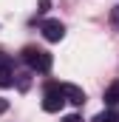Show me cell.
Returning a JSON list of instances; mask_svg holds the SVG:
<instances>
[{"mask_svg": "<svg viewBox=\"0 0 119 122\" xmlns=\"http://www.w3.org/2000/svg\"><path fill=\"white\" fill-rule=\"evenodd\" d=\"M20 57H23V62L29 65L31 71H40V74H48V71H51V65H54V57H51L48 51L37 48V46H26Z\"/></svg>", "mask_w": 119, "mask_h": 122, "instance_id": "6da1fadb", "label": "cell"}, {"mask_svg": "<svg viewBox=\"0 0 119 122\" xmlns=\"http://www.w3.org/2000/svg\"><path fill=\"white\" fill-rule=\"evenodd\" d=\"M65 102L68 99H65V91H62V82H48L45 85V94H43V111L57 114V111H62Z\"/></svg>", "mask_w": 119, "mask_h": 122, "instance_id": "7a4b0ae2", "label": "cell"}, {"mask_svg": "<svg viewBox=\"0 0 119 122\" xmlns=\"http://www.w3.org/2000/svg\"><path fill=\"white\" fill-rule=\"evenodd\" d=\"M40 29H43V37H45L48 43H60V40L65 37V26H62L60 20H45Z\"/></svg>", "mask_w": 119, "mask_h": 122, "instance_id": "3957f363", "label": "cell"}, {"mask_svg": "<svg viewBox=\"0 0 119 122\" xmlns=\"http://www.w3.org/2000/svg\"><path fill=\"white\" fill-rule=\"evenodd\" d=\"M62 91H65V99L71 105H85V91L79 85H71V82H62Z\"/></svg>", "mask_w": 119, "mask_h": 122, "instance_id": "277c9868", "label": "cell"}, {"mask_svg": "<svg viewBox=\"0 0 119 122\" xmlns=\"http://www.w3.org/2000/svg\"><path fill=\"white\" fill-rule=\"evenodd\" d=\"M14 80H17V74L11 71L9 60H3V62H0V88H9V85H14Z\"/></svg>", "mask_w": 119, "mask_h": 122, "instance_id": "5b68a950", "label": "cell"}, {"mask_svg": "<svg viewBox=\"0 0 119 122\" xmlns=\"http://www.w3.org/2000/svg\"><path fill=\"white\" fill-rule=\"evenodd\" d=\"M105 105L108 108H116L119 105V82H111L108 91H105Z\"/></svg>", "mask_w": 119, "mask_h": 122, "instance_id": "8992f818", "label": "cell"}, {"mask_svg": "<svg viewBox=\"0 0 119 122\" xmlns=\"http://www.w3.org/2000/svg\"><path fill=\"white\" fill-rule=\"evenodd\" d=\"M94 122H119V108H105L102 114H96Z\"/></svg>", "mask_w": 119, "mask_h": 122, "instance_id": "52a82bcc", "label": "cell"}, {"mask_svg": "<svg viewBox=\"0 0 119 122\" xmlns=\"http://www.w3.org/2000/svg\"><path fill=\"white\" fill-rule=\"evenodd\" d=\"M17 85H20V91H26L29 88V74H17Z\"/></svg>", "mask_w": 119, "mask_h": 122, "instance_id": "ba28073f", "label": "cell"}, {"mask_svg": "<svg viewBox=\"0 0 119 122\" xmlns=\"http://www.w3.org/2000/svg\"><path fill=\"white\" fill-rule=\"evenodd\" d=\"M111 23L119 29V6H114V9H111Z\"/></svg>", "mask_w": 119, "mask_h": 122, "instance_id": "9c48e42d", "label": "cell"}, {"mask_svg": "<svg viewBox=\"0 0 119 122\" xmlns=\"http://www.w3.org/2000/svg\"><path fill=\"white\" fill-rule=\"evenodd\" d=\"M48 3H51V0H40V9H37V11H40V14H43V11H48Z\"/></svg>", "mask_w": 119, "mask_h": 122, "instance_id": "30bf717a", "label": "cell"}, {"mask_svg": "<svg viewBox=\"0 0 119 122\" xmlns=\"http://www.w3.org/2000/svg\"><path fill=\"white\" fill-rule=\"evenodd\" d=\"M62 122H82V119H79L77 114H68V117H65V119H62Z\"/></svg>", "mask_w": 119, "mask_h": 122, "instance_id": "8fae6325", "label": "cell"}, {"mask_svg": "<svg viewBox=\"0 0 119 122\" xmlns=\"http://www.w3.org/2000/svg\"><path fill=\"white\" fill-rule=\"evenodd\" d=\"M6 111H9V102H6V99H0V114H6Z\"/></svg>", "mask_w": 119, "mask_h": 122, "instance_id": "7c38bea8", "label": "cell"}]
</instances>
